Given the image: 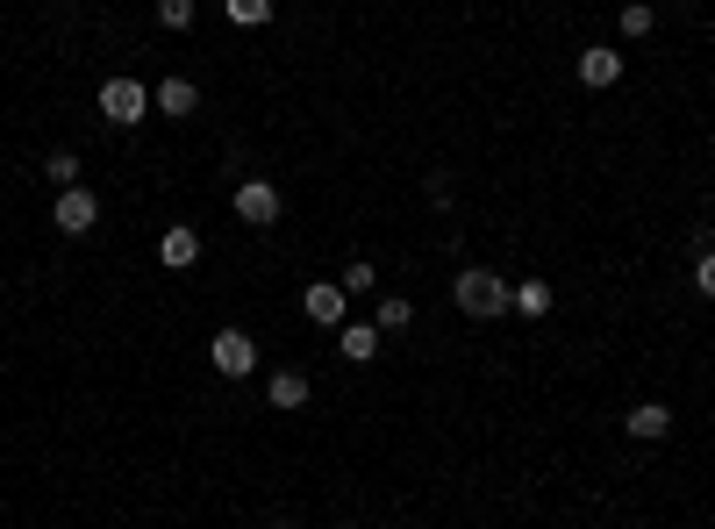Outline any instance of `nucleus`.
Instances as JSON below:
<instances>
[{"instance_id":"obj_11","label":"nucleus","mask_w":715,"mask_h":529,"mask_svg":"<svg viewBox=\"0 0 715 529\" xmlns=\"http://www.w3.org/2000/svg\"><path fill=\"white\" fill-rule=\"evenodd\" d=\"M337 351L351 358V366H372V358H379V329L372 322H344L337 329Z\"/></svg>"},{"instance_id":"obj_2","label":"nucleus","mask_w":715,"mask_h":529,"mask_svg":"<svg viewBox=\"0 0 715 529\" xmlns=\"http://www.w3.org/2000/svg\"><path fill=\"white\" fill-rule=\"evenodd\" d=\"M101 115L122 123V129H136L150 115V86L144 80H101Z\"/></svg>"},{"instance_id":"obj_14","label":"nucleus","mask_w":715,"mask_h":529,"mask_svg":"<svg viewBox=\"0 0 715 529\" xmlns=\"http://www.w3.org/2000/svg\"><path fill=\"white\" fill-rule=\"evenodd\" d=\"M265 401H272V408H301V401H308V380H301V372H272Z\"/></svg>"},{"instance_id":"obj_16","label":"nucleus","mask_w":715,"mask_h":529,"mask_svg":"<svg viewBox=\"0 0 715 529\" xmlns=\"http://www.w3.org/2000/svg\"><path fill=\"white\" fill-rule=\"evenodd\" d=\"M230 8V22L236 29H257V22H272V0H222Z\"/></svg>"},{"instance_id":"obj_22","label":"nucleus","mask_w":715,"mask_h":529,"mask_svg":"<svg viewBox=\"0 0 715 529\" xmlns=\"http://www.w3.org/2000/svg\"><path fill=\"white\" fill-rule=\"evenodd\" d=\"M272 529H286V522H272Z\"/></svg>"},{"instance_id":"obj_13","label":"nucleus","mask_w":715,"mask_h":529,"mask_svg":"<svg viewBox=\"0 0 715 529\" xmlns=\"http://www.w3.org/2000/svg\"><path fill=\"white\" fill-rule=\"evenodd\" d=\"M508 308L537 322V315H551V286H544V279H523V286H515V300H508Z\"/></svg>"},{"instance_id":"obj_20","label":"nucleus","mask_w":715,"mask_h":529,"mask_svg":"<svg viewBox=\"0 0 715 529\" xmlns=\"http://www.w3.org/2000/svg\"><path fill=\"white\" fill-rule=\"evenodd\" d=\"M694 286H702V294L715 300V251H708V258H702V265H694Z\"/></svg>"},{"instance_id":"obj_10","label":"nucleus","mask_w":715,"mask_h":529,"mask_svg":"<svg viewBox=\"0 0 715 529\" xmlns=\"http://www.w3.org/2000/svg\"><path fill=\"white\" fill-rule=\"evenodd\" d=\"M158 258L172 265V272H187V265H201V236L187 230V222H179V230H165L158 236Z\"/></svg>"},{"instance_id":"obj_4","label":"nucleus","mask_w":715,"mask_h":529,"mask_svg":"<svg viewBox=\"0 0 715 529\" xmlns=\"http://www.w3.org/2000/svg\"><path fill=\"white\" fill-rule=\"evenodd\" d=\"M51 222H57L65 236H86V230L101 222V201H94L86 187H65V193H57V208H51Z\"/></svg>"},{"instance_id":"obj_23","label":"nucleus","mask_w":715,"mask_h":529,"mask_svg":"<svg viewBox=\"0 0 715 529\" xmlns=\"http://www.w3.org/2000/svg\"><path fill=\"white\" fill-rule=\"evenodd\" d=\"M680 8H687V0H680Z\"/></svg>"},{"instance_id":"obj_12","label":"nucleus","mask_w":715,"mask_h":529,"mask_svg":"<svg viewBox=\"0 0 715 529\" xmlns=\"http://www.w3.org/2000/svg\"><path fill=\"white\" fill-rule=\"evenodd\" d=\"M372 329H379V337H401V329H416V300H408V294H387V300H379V315H372Z\"/></svg>"},{"instance_id":"obj_9","label":"nucleus","mask_w":715,"mask_h":529,"mask_svg":"<svg viewBox=\"0 0 715 529\" xmlns=\"http://www.w3.org/2000/svg\"><path fill=\"white\" fill-rule=\"evenodd\" d=\"M616 80H622V51H608V43L580 51V86H616Z\"/></svg>"},{"instance_id":"obj_7","label":"nucleus","mask_w":715,"mask_h":529,"mask_svg":"<svg viewBox=\"0 0 715 529\" xmlns=\"http://www.w3.org/2000/svg\"><path fill=\"white\" fill-rule=\"evenodd\" d=\"M622 430H630L637 444H659V436H673V408H665V401H637Z\"/></svg>"},{"instance_id":"obj_21","label":"nucleus","mask_w":715,"mask_h":529,"mask_svg":"<svg viewBox=\"0 0 715 529\" xmlns=\"http://www.w3.org/2000/svg\"><path fill=\"white\" fill-rule=\"evenodd\" d=\"M337 529H351V522H337Z\"/></svg>"},{"instance_id":"obj_18","label":"nucleus","mask_w":715,"mask_h":529,"mask_svg":"<svg viewBox=\"0 0 715 529\" xmlns=\"http://www.w3.org/2000/svg\"><path fill=\"white\" fill-rule=\"evenodd\" d=\"M193 14H201L193 0H158V22L165 29H193Z\"/></svg>"},{"instance_id":"obj_3","label":"nucleus","mask_w":715,"mask_h":529,"mask_svg":"<svg viewBox=\"0 0 715 529\" xmlns=\"http://www.w3.org/2000/svg\"><path fill=\"white\" fill-rule=\"evenodd\" d=\"M208 358H215V372H222V380H251V372H257V343L243 337V329H215Z\"/></svg>"},{"instance_id":"obj_1","label":"nucleus","mask_w":715,"mask_h":529,"mask_svg":"<svg viewBox=\"0 0 715 529\" xmlns=\"http://www.w3.org/2000/svg\"><path fill=\"white\" fill-rule=\"evenodd\" d=\"M451 300H459L473 322H501V315H508V300H515V286L501 279V272H486V265H465L459 279H451Z\"/></svg>"},{"instance_id":"obj_5","label":"nucleus","mask_w":715,"mask_h":529,"mask_svg":"<svg viewBox=\"0 0 715 529\" xmlns=\"http://www.w3.org/2000/svg\"><path fill=\"white\" fill-rule=\"evenodd\" d=\"M236 215L251 222V230L280 222V187H265V179H243V187H236Z\"/></svg>"},{"instance_id":"obj_17","label":"nucleus","mask_w":715,"mask_h":529,"mask_svg":"<svg viewBox=\"0 0 715 529\" xmlns=\"http://www.w3.org/2000/svg\"><path fill=\"white\" fill-rule=\"evenodd\" d=\"M337 286H344V294H372V286H379V265H365V258H358V265H344V272H337Z\"/></svg>"},{"instance_id":"obj_15","label":"nucleus","mask_w":715,"mask_h":529,"mask_svg":"<svg viewBox=\"0 0 715 529\" xmlns=\"http://www.w3.org/2000/svg\"><path fill=\"white\" fill-rule=\"evenodd\" d=\"M43 172L57 179V193H65V187H80V150H51V158H43Z\"/></svg>"},{"instance_id":"obj_6","label":"nucleus","mask_w":715,"mask_h":529,"mask_svg":"<svg viewBox=\"0 0 715 529\" xmlns=\"http://www.w3.org/2000/svg\"><path fill=\"white\" fill-rule=\"evenodd\" d=\"M344 300H351V294H344L337 279H315L308 294H301V308H308V322H323V329H344Z\"/></svg>"},{"instance_id":"obj_19","label":"nucleus","mask_w":715,"mask_h":529,"mask_svg":"<svg viewBox=\"0 0 715 529\" xmlns=\"http://www.w3.org/2000/svg\"><path fill=\"white\" fill-rule=\"evenodd\" d=\"M622 36H651V8H644V0H630V8H622Z\"/></svg>"},{"instance_id":"obj_8","label":"nucleus","mask_w":715,"mask_h":529,"mask_svg":"<svg viewBox=\"0 0 715 529\" xmlns=\"http://www.w3.org/2000/svg\"><path fill=\"white\" fill-rule=\"evenodd\" d=\"M150 108L172 115V123H187V115L201 108V94H193V80H158V86H150Z\"/></svg>"}]
</instances>
